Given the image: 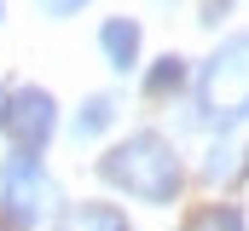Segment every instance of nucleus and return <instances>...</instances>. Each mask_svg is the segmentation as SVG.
<instances>
[{"label":"nucleus","mask_w":249,"mask_h":231,"mask_svg":"<svg viewBox=\"0 0 249 231\" xmlns=\"http://www.w3.org/2000/svg\"><path fill=\"white\" fill-rule=\"evenodd\" d=\"M99 173L110 179V185H122L127 197H139V202H174V191H180V150L162 139V133H133V139H122L105 162H99Z\"/></svg>","instance_id":"1"},{"label":"nucleus","mask_w":249,"mask_h":231,"mask_svg":"<svg viewBox=\"0 0 249 231\" xmlns=\"http://www.w3.org/2000/svg\"><path fill=\"white\" fill-rule=\"evenodd\" d=\"M197 104H203V121H214V127H232V121L249 116V35H232L203 64Z\"/></svg>","instance_id":"2"},{"label":"nucleus","mask_w":249,"mask_h":231,"mask_svg":"<svg viewBox=\"0 0 249 231\" xmlns=\"http://www.w3.org/2000/svg\"><path fill=\"white\" fill-rule=\"evenodd\" d=\"M0 202H6L12 226H35V220L53 214V179H47L35 150H12L6 156V168H0Z\"/></svg>","instance_id":"3"},{"label":"nucleus","mask_w":249,"mask_h":231,"mask_svg":"<svg viewBox=\"0 0 249 231\" xmlns=\"http://www.w3.org/2000/svg\"><path fill=\"white\" fill-rule=\"evenodd\" d=\"M53 127H58V104H53L47 87H23V93H12L6 133L18 139V150H35V156H41V145L53 139Z\"/></svg>","instance_id":"4"},{"label":"nucleus","mask_w":249,"mask_h":231,"mask_svg":"<svg viewBox=\"0 0 249 231\" xmlns=\"http://www.w3.org/2000/svg\"><path fill=\"white\" fill-rule=\"evenodd\" d=\"M99 47H105V58H110V69L127 75V69L139 64V23H133V17H105Z\"/></svg>","instance_id":"5"},{"label":"nucleus","mask_w":249,"mask_h":231,"mask_svg":"<svg viewBox=\"0 0 249 231\" xmlns=\"http://www.w3.org/2000/svg\"><path fill=\"white\" fill-rule=\"evenodd\" d=\"M58 231H127V214L110 202H81L58 220Z\"/></svg>","instance_id":"6"},{"label":"nucleus","mask_w":249,"mask_h":231,"mask_svg":"<svg viewBox=\"0 0 249 231\" xmlns=\"http://www.w3.org/2000/svg\"><path fill=\"white\" fill-rule=\"evenodd\" d=\"M180 87H186V64H180L174 52H168V58H157V64L145 69V93H151V99H162V93H180Z\"/></svg>","instance_id":"7"},{"label":"nucleus","mask_w":249,"mask_h":231,"mask_svg":"<svg viewBox=\"0 0 249 231\" xmlns=\"http://www.w3.org/2000/svg\"><path fill=\"white\" fill-rule=\"evenodd\" d=\"M110 121H116V104H110V99H87V104L75 110V127H70V133H75V139H99Z\"/></svg>","instance_id":"8"},{"label":"nucleus","mask_w":249,"mask_h":231,"mask_svg":"<svg viewBox=\"0 0 249 231\" xmlns=\"http://www.w3.org/2000/svg\"><path fill=\"white\" fill-rule=\"evenodd\" d=\"M191 231H244V214H238L232 202H209V208L191 220Z\"/></svg>","instance_id":"9"},{"label":"nucleus","mask_w":249,"mask_h":231,"mask_svg":"<svg viewBox=\"0 0 249 231\" xmlns=\"http://www.w3.org/2000/svg\"><path fill=\"white\" fill-rule=\"evenodd\" d=\"M81 6H87V0H41L47 17H70V12H81Z\"/></svg>","instance_id":"10"},{"label":"nucleus","mask_w":249,"mask_h":231,"mask_svg":"<svg viewBox=\"0 0 249 231\" xmlns=\"http://www.w3.org/2000/svg\"><path fill=\"white\" fill-rule=\"evenodd\" d=\"M6 116H12V93L0 87V127H6Z\"/></svg>","instance_id":"11"},{"label":"nucleus","mask_w":249,"mask_h":231,"mask_svg":"<svg viewBox=\"0 0 249 231\" xmlns=\"http://www.w3.org/2000/svg\"><path fill=\"white\" fill-rule=\"evenodd\" d=\"M0 12H6V6H0Z\"/></svg>","instance_id":"12"}]
</instances>
